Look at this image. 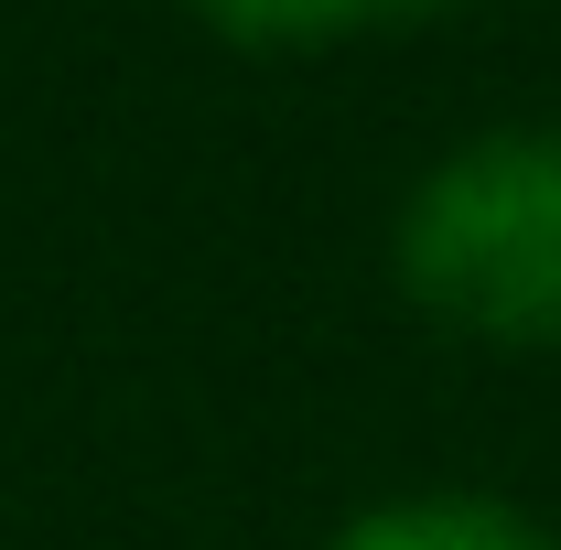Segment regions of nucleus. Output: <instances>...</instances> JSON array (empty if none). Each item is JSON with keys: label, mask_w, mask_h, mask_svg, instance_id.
Segmentation results:
<instances>
[{"label": "nucleus", "mask_w": 561, "mask_h": 550, "mask_svg": "<svg viewBox=\"0 0 561 550\" xmlns=\"http://www.w3.org/2000/svg\"><path fill=\"white\" fill-rule=\"evenodd\" d=\"M389 271L443 335L561 356V130L507 119L454 140L400 195Z\"/></svg>", "instance_id": "obj_1"}, {"label": "nucleus", "mask_w": 561, "mask_h": 550, "mask_svg": "<svg viewBox=\"0 0 561 550\" xmlns=\"http://www.w3.org/2000/svg\"><path fill=\"white\" fill-rule=\"evenodd\" d=\"M324 550H561V540L529 518V507H507V496L443 485V496H389V507L346 518Z\"/></svg>", "instance_id": "obj_2"}, {"label": "nucleus", "mask_w": 561, "mask_h": 550, "mask_svg": "<svg viewBox=\"0 0 561 550\" xmlns=\"http://www.w3.org/2000/svg\"><path fill=\"white\" fill-rule=\"evenodd\" d=\"M206 33L249 44V55H302V44H356V33H389V22H421L443 0H195Z\"/></svg>", "instance_id": "obj_3"}]
</instances>
